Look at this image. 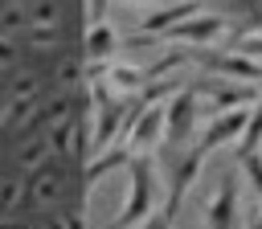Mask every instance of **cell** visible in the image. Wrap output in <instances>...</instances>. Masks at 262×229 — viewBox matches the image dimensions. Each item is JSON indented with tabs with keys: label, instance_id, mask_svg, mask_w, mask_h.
<instances>
[{
	"label": "cell",
	"instance_id": "30bf717a",
	"mask_svg": "<svg viewBox=\"0 0 262 229\" xmlns=\"http://www.w3.org/2000/svg\"><path fill=\"white\" fill-rule=\"evenodd\" d=\"M131 155H135V151H131V147H123V151H115V155H102V159H94V164L86 168V180L94 184V180H102L106 172H115V168H127V164H131Z\"/></svg>",
	"mask_w": 262,
	"mask_h": 229
},
{
	"label": "cell",
	"instance_id": "5b68a950",
	"mask_svg": "<svg viewBox=\"0 0 262 229\" xmlns=\"http://www.w3.org/2000/svg\"><path fill=\"white\" fill-rule=\"evenodd\" d=\"M221 33H225V16H196V20H176L151 41H217Z\"/></svg>",
	"mask_w": 262,
	"mask_h": 229
},
{
	"label": "cell",
	"instance_id": "52a82bcc",
	"mask_svg": "<svg viewBox=\"0 0 262 229\" xmlns=\"http://www.w3.org/2000/svg\"><path fill=\"white\" fill-rule=\"evenodd\" d=\"M143 98H139V106H135V114H139V123H135V131H131V151H139L143 143H164V123H168V110H147L143 114Z\"/></svg>",
	"mask_w": 262,
	"mask_h": 229
},
{
	"label": "cell",
	"instance_id": "6da1fadb",
	"mask_svg": "<svg viewBox=\"0 0 262 229\" xmlns=\"http://www.w3.org/2000/svg\"><path fill=\"white\" fill-rule=\"evenodd\" d=\"M127 200H123V213L106 225V229H131V225H139L143 217H151L164 200V188H160V176H156V168H151V159H143L139 151L131 155V164H127Z\"/></svg>",
	"mask_w": 262,
	"mask_h": 229
},
{
	"label": "cell",
	"instance_id": "4fadbf2b",
	"mask_svg": "<svg viewBox=\"0 0 262 229\" xmlns=\"http://www.w3.org/2000/svg\"><path fill=\"white\" fill-rule=\"evenodd\" d=\"M172 225H176V217H172L164 204H160L151 217H143V221H139V229H172Z\"/></svg>",
	"mask_w": 262,
	"mask_h": 229
},
{
	"label": "cell",
	"instance_id": "7a4b0ae2",
	"mask_svg": "<svg viewBox=\"0 0 262 229\" xmlns=\"http://www.w3.org/2000/svg\"><path fill=\"white\" fill-rule=\"evenodd\" d=\"M205 229H242V204H237V168H229L217 184V192L205 200Z\"/></svg>",
	"mask_w": 262,
	"mask_h": 229
},
{
	"label": "cell",
	"instance_id": "9a60e30c",
	"mask_svg": "<svg viewBox=\"0 0 262 229\" xmlns=\"http://www.w3.org/2000/svg\"><path fill=\"white\" fill-rule=\"evenodd\" d=\"M94 16H102V0H94Z\"/></svg>",
	"mask_w": 262,
	"mask_h": 229
},
{
	"label": "cell",
	"instance_id": "7c38bea8",
	"mask_svg": "<svg viewBox=\"0 0 262 229\" xmlns=\"http://www.w3.org/2000/svg\"><path fill=\"white\" fill-rule=\"evenodd\" d=\"M242 159V168H246V176H250V184L262 192V159H258V151H250V155H237Z\"/></svg>",
	"mask_w": 262,
	"mask_h": 229
},
{
	"label": "cell",
	"instance_id": "277c9868",
	"mask_svg": "<svg viewBox=\"0 0 262 229\" xmlns=\"http://www.w3.org/2000/svg\"><path fill=\"white\" fill-rule=\"evenodd\" d=\"M246 123H250V110L246 106H233V110H221L209 127H205V135L196 139V143H205L209 151H217V147H225L229 139H242V131H246Z\"/></svg>",
	"mask_w": 262,
	"mask_h": 229
},
{
	"label": "cell",
	"instance_id": "ba28073f",
	"mask_svg": "<svg viewBox=\"0 0 262 229\" xmlns=\"http://www.w3.org/2000/svg\"><path fill=\"white\" fill-rule=\"evenodd\" d=\"M196 8H201L196 0H180V4H172V8H160L156 16H147V20H143V33H139V37H156V33L172 29L176 20H184V16H188V12H196Z\"/></svg>",
	"mask_w": 262,
	"mask_h": 229
},
{
	"label": "cell",
	"instance_id": "3957f363",
	"mask_svg": "<svg viewBox=\"0 0 262 229\" xmlns=\"http://www.w3.org/2000/svg\"><path fill=\"white\" fill-rule=\"evenodd\" d=\"M196 90H180L164 110H168V123H164V147H176V143H184L188 135H192V127H196Z\"/></svg>",
	"mask_w": 262,
	"mask_h": 229
},
{
	"label": "cell",
	"instance_id": "8fae6325",
	"mask_svg": "<svg viewBox=\"0 0 262 229\" xmlns=\"http://www.w3.org/2000/svg\"><path fill=\"white\" fill-rule=\"evenodd\" d=\"M106 53H115V37L98 25V29L90 33V57H106Z\"/></svg>",
	"mask_w": 262,
	"mask_h": 229
},
{
	"label": "cell",
	"instance_id": "8992f818",
	"mask_svg": "<svg viewBox=\"0 0 262 229\" xmlns=\"http://www.w3.org/2000/svg\"><path fill=\"white\" fill-rule=\"evenodd\" d=\"M205 65L213 70V74H225V78H246V82H262V65L250 57V53H213V57H205Z\"/></svg>",
	"mask_w": 262,
	"mask_h": 229
},
{
	"label": "cell",
	"instance_id": "9c48e42d",
	"mask_svg": "<svg viewBox=\"0 0 262 229\" xmlns=\"http://www.w3.org/2000/svg\"><path fill=\"white\" fill-rule=\"evenodd\" d=\"M258 147H262V98H258L254 110H250V123H246V131H242L237 155H250V151H258Z\"/></svg>",
	"mask_w": 262,
	"mask_h": 229
},
{
	"label": "cell",
	"instance_id": "5bb4252c",
	"mask_svg": "<svg viewBox=\"0 0 262 229\" xmlns=\"http://www.w3.org/2000/svg\"><path fill=\"white\" fill-rule=\"evenodd\" d=\"M111 127H119V110H102V123H98V147L111 139Z\"/></svg>",
	"mask_w": 262,
	"mask_h": 229
}]
</instances>
